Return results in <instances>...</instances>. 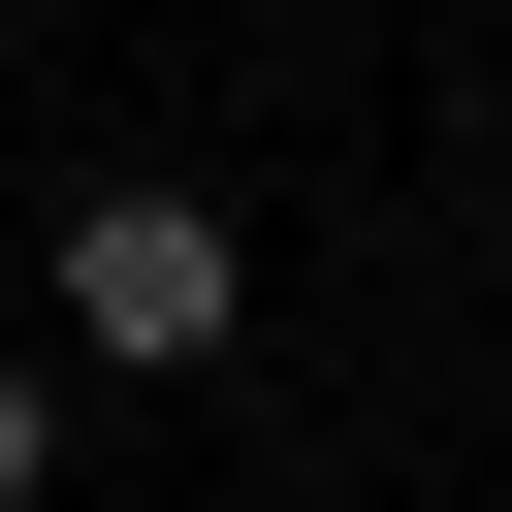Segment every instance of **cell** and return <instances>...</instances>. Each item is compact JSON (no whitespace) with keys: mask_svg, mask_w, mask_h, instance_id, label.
Wrapping results in <instances>:
<instances>
[{"mask_svg":"<svg viewBox=\"0 0 512 512\" xmlns=\"http://www.w3.org/2000/svg\"><path fill=\"white\" fill-rule=\"evenodd\" d=\"M480 288H512V128H480Z\"/></svg>","mask_w":512,"mask_h":512,"instance_id":"3957f363","label":"cell"},{"mask_svg":"<svg viewBox=\"0 0 512 512\" xmlns=\"http://www.w3.org/2000/svg\"><path fill=\"white\" fill-rule=\"evenodd\" d=\"M32 320H64V384H224V352H256V224L128 160V192H64V256H32Z\"/></svg>","mask_w":512,"mask_h":512,"instance_id":"6da1fadb","label":"cell"},{"mask_svg":"<svg viewBox=\"0 0 512 512\" xmlns=\"http://www.w3.org/2000/svg\"><path fill=\"white\" fill-rule=\"evenodd\" d=\"M0 512H64V320H0Z\"/></svg>","mask_w":512,"mask_h":512,"instance_id":"7a4b0ae2","label":"cell"}]
</instances>
